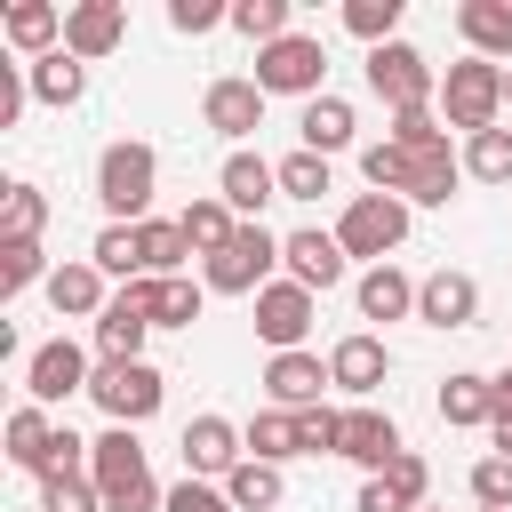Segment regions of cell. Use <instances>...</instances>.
<instances>
[{"mask_svg":"<svg viewBox=\"0 0 512 512\" xmlns=\"http://www.w3.org/2000/svg\"><path fill=\"white\" fill-rule=\"evenodd\" d=\"M472 512H480V504H472Z\"/></svg>","mask_w":512,"mask_h":512,"instance_id":"cell-55","label":"cell"},{"mask_svg":"<svg viewBox=\"0 0 512 512\" xmlns=\"http://www.w3.org/2000/svg\"><path fill=\"white\" fill-rule=\"evenodd\" d=\"M312 320H320V296L296 288V280H272V288L256 296V336H264L272 352H304Z\"/></svg>","mask_w":512,"mask_h":512,"instance_id":"cell-14","label":"cell"},{"mask_svg":"<svg viewBox=\"0 0 512 512\" xmlns=\"http://www.w3.org/2000/svg\"><path fill=\"white\" fill-rule=\"evenodd\" d=\"M320 392H336L320 352H272V360H264V400H272V408H288V416H304V408H328Z\"/></svg>","mask_w":512,"mask_h":512,"instance_id":"cell-15","label":"cell"},{"mask_svg":"<svg viewBox=\"0 0 512 512\" xmlns=\"http://www.w3.org/2000/svg\"><path fill=\"white\" fill-rule=\"evenodd\" d=\"M176 224H184V240H192V256H200V264H208V256H216L232 232H240V216L224 208V192H200V200H192Z\"/></svg>","mask_w":512,"mask_h":512,"instance_id":"cell-32","label":"cell"},{"mask_svg":"<svg viewBox=\"0 0 512 512\" xmlns=\"http://www.w3.org/2000/svg\"><path fill=\"white\" fill-rule=\"evenodd\" d=\"M240 432H248V456H256V464H288V456H304V448H296V416H288V408H256Z\"/></svg>","mask_w":512,"mask_h":512,"instance_id":"cell-33","label":"cell"},{"mask_svg":"<svg viewBox=\"0 0 512 512\" xmlns=\"http://www.w3.org/2000/svg\"><path fill=\"white\" fill-rule=\"evenodd\" d=\"M48 304H56V320H104V272H96V256H72V264H56L48 272Z\"/></svg>","mask_w":512,"mask_h":512,"instance_id":"cell-22","label":"cell"},{"mask_svg":"<svg viewBox=\"0 0 512 512\" xmlns=\"http://www.w3.org/2000/svg\"><path fill=\"white\" fill-rule=\"evenodd\" d=\"M144 264H152V280H176V272L192 264V240H184L176 216H152V224H144Z\"/></svg>","mask_w":512,"mask_h":512,"instance_id":"cell-37","label":"cell"},{"mask_svg":"<svg viewBox=\"0 0 512 512\" xmlns=\"http://www.w3.org/2000/svg\"><path fill=\"white\" fill-rule=\"evenodd\" d=\"M496 112H504V64H488V56H456V64L440 72V120L464 128V136H480V128H504Z\"/></svg>","mask_w":512,"mask_h":512,"instance_id":"cell-3","label":"cell"},{"mask_svg":"<svg viewBox=\"0 0 512 512\" xmlns=\"http://www.w3.org/2000/svg\"><path fill=\"white\" fill-rule=\"evenodd\" d=\"M128 296L152 312V328H192L200 320V304H208V280H192V272H176V280H128Z\"/></svg>","mask_w":512,"mask_h":512,"instance_id":"cell-20","label":"cell"},{"mask_svg":"<svg viewBox=\"0 0 512 512\" xmlns=\"http://www.w3.org/2000/svg\"><path fill=\"white\" fill-rule=\"evenodd\" d=\"M400 152H440L448 144V120H440V104H416V112H392V128H384Z\"/></svg>","mask_w":512,"mask_h":512,"instance_id":"cell-41","label":"cell"},{"mask_svg":"<svg viewBox=\"0 0 512 512\" xmlns=\"http://www.w3.org/2000/svg\"><path fill=\"white\" fill-rule=\"evenodd\" d=\"M272 272H280V232H272V224H240V232L200 264L208 296H248V304L272 288Z\"/></svg>","mask_w":512,"mask_h":512,"instance_id":"cell-2","label":"cell"},{"mask_svg":"<svg viewBox=\"0 0 512 512\" xmlns=\"http://www.w3.org/2000/svg\"><path fill=\"white\" fill-rule=\"evenodd\" d=\"M440 424H496V376L480 368L440 376Z\"/></svg>","mask_w":512,"mask_h":512,"instance_id":"cell-28","label":"cell"},{"mask_svg":"<svg viewBox=\"0 0 512 512\" xmlns=\"http://www.w3.org/2000/svg\"><path fill=\"white\" fill-rule=\"evenodd\" d=\"M216 192H224V208H232L240 224H264V208L280 200V160H264V152H224Z\"/></svg>","mask_w":512,"mask_h":512,"instance_id":"cell-13","label":"cell"},{"mask_svg":"<svg viewBox=\"0 0 512 512\" xmlns=\"http://www.w3.org/2000/svg\"><path fill=\"white\" fill-rule=\"evenodd\" d=\"M48 248L40 240H0V296H24V288H48Z\"/></svg>","mask_w":512,"mask_h":512,"instance_id":"cell-35","label":"cell"},{"mask_svg":"<svg viewBox=\"0 0 512 512\" xmlns=\"http://www.w3.org/2000/svg\"><path fill=\"white\" fill-rule=\"evenodd\" d=\"M368 88L392 104V112H416V104H440V72L416 40H384L368 48Z\"/></svg>","mask_w":512,"mask_h":512,"instance_id":"cell-7","label":"cell"},{"mask_svg":"<svg viewBox=\"0 0 512 512\" xmlns=\"http://www.w3.org/2000/svg\"><path fill=\"white\" fill-rule=\"evenodd\" d=\"M320 192H328V160L296 144V152L280 160V200H320Z\"/></svg>","mask_w":512,"mask_h":512,"instance_id":"cell-44","label":"cell"},{"mask_svg":"<svg viewBox=\"0 0 512 512\" xmlns=\"http://www.w3.org/2000/svg\"><path fill=\"white\" fill-rule=\"evenodd\" d=\"M360 176H368V192H408V152L392 144V136H376V144H360Z\"/></svg>","mask_w":512,"mask_h":512,"instance_id":"cell-42","label":"cell"},{"mask_svg":"<svg viewBox=\"0 0 512 512\" xmlns=\"http://www.w3.org/2000/svg\"><path fill=\"white\" fill-rule=\"evenodd\" d=\"M120 40H128V8H120V0H72V8H64V48H72L80 64L112 56Z\"/></svg>","mask_w":512,"mask_h":512,"instance_id":"cell-18","label":"cell"},{"mask_svg":"<svg viewBox=\"0 0 512 512\" xmlns=\"http://www.w3.org/2000/svg\"><path fill=\"white\" fill-rule=\"evenodd\" d=\"M344 272H352V256H344V240H336V232H320V224H304V232H280V280H296V288L328 296Z\"/></svg>","mask_w":512,"mask_h":512,"instance_id":"cell-10","label":"cell"},{"mask_svg":"<svg viewBox=\"0 0 512 512\" xmlns=\"http://www.w3.org/2000/svg\"><path fill=\"white\" fill-rule=\"evenodd\" d=\"M496 416H512V360L496 368Z\"/></svg>","mask_w":512,"mask_h":512,"instance_id":"cell-51","label":"cell"},{"mask_svg":"<svg viewBox=\"0 0 512 512\" xmlns=\"http://www.w3.org/2000/svg\"><path fill=\"white\" fill-rule=\"evenodd\" d=\"M224 496H232V512H272V504L288 496V480H280V464H256V456H240V472L224 480Z\"/></svg>","mask_w":512,"mask_h":512,"instance_id":"cell-34","label":"cell"},{"mask_svg":"<svg viewBox=\"0 0 512 512\" xmlns=\"http://www.w3.org/2000/svg\"><path fill=\"white\" fill-rule=\"evenodd\" d=\"M144 336H152V312L128 288H112V304L96 320V360H144Z\"/></svg>","mask_w":512,"mask_h":512,"instance_id":"cell-23","label":"cell"},{"mask_svg":"<svg viewBox=\"0 0 512 512\" xmlns=\"http://www.w3.org/2000/svg\"><path fill=\"white\" fill-rule=\"evenodd\" d=\"M232 32L256 40V48H272V40H288L296 24H288V0H232Z\"/></svg>","mask_w":512,"mask_h":512,"instance_id":"cell-39","label":"cell"},{"mask_svg":"<svg viewBox=\"0 0 512 512\" xmlns=\"http://www.w3.org/2000/svg\"><path fill=\"white\" fill-rule=\"evenodd\" d=\"M168 512H232V496L216 480H176L168 488Z\"/></svg>","mask_w":512,"mask_h":512,"instance_id":"cell-49","label":"cell"},{"mask_svg":"<svg viewBox=\"0 0 512 512\" xmlns=\"http://www.w3.org/2000/svg\"><path fill=\"white\" fill-rule=\"evenodd\" d=\"M456 32L472 56L512 64V0H456Z\"/></svg>","mask_w":512,"mask_h":512,"instance_id":"cell-24","label":"cell"},{"mask_svg":"<svg viewBox=\"0 0 512 512\" xmlns=\"http://www.w3.org/2000/svg\"><path fill=\"white\" fill-rule=\"evenodd\" d=\"M168 24H176L184 40H200V32L232 24V8H224V0H168Z\"/></svg>","mask_w":512,"mask_h":512,"instance_id":"cell-48","label":"cell"},{"mask_svg":"<svg viewBox=\"0 0 512 512\" xmlns=\"http://www.w3.org/2000/svg\"><path fill=\"white\" fill-rule=\"evenodd\" d=\"M464 176H480V184H512V128H480V136H464Z\"/></svg>","mask_w":512,"mask_h":512,"instance_id":"cell-38","label":"cell"},{"mask_svg":"<svg viewBox=\"0 0 512 512\" xmlns=\"http://www.w3.org/2000/svg\"><path fill=\"white\" fill-rule=\"evenodd\" d=\"M352 512H416V504H400L384 480H360V504H352Z\"/></svg>","mask_w":512,"mask_h":512,"instance_id":"cell-50","label":"cell"},{"mask_svg":"<svg viewBox=\"0 0 512 512\" xmlns=\"http://www.w3.org/2000/svg\"><path fill=\"white\" fill-rule=\"evenodd\" d=\"M88 400H96L112 424H144V416H160V400H168V376H160L152 360H96V376H88Z\"/></svg>","mask_w":512,"mask_h":512,"instance_id":"cell-6","label":"cell"},{"mask_svg":"<svg viewBox=\"0 0 512 512\" xmlns=\"http://www.w3.org/2000/svg\"><path fill=\"white\" fill-rule=\"evenodd\" d=\"M456 184H464V152H448V144L440 152H408V192L400 200L408 208H448Z\"/></svg>","mask_w":512,"mask_h":512,"instance_id":"cell-25","label":"cell"},{"mask_svg":"<svg viewBox=\"0 0 512 512\" xmlns=\"http://www.w3.org/2000/svg\"><path fill=\"white\" fill-rule=\"evenodd\" d=\"M88 480H96L104 496H120V488L152 480V464H144V440H136V424H104V432L88 440Z\"/></svg>","mask_w":512,"mask_h":512,"instance_id":"cell-17","label":"cell"},{"mask_svg":"<svg viewBox=\"0 0 512 512\" xmlns=\"http://www.w3.org/2000/svg\"><path fill=\"white\" fill-rule=\"evenodd\" d=\"M48 224V192L40 184H8L0 192V240H40Z\"/></svg>","mask_w":512,"mask_h":512,"instance_id":"cell-36","label":"cell"},{"mask_svg":"<svg viewBox=\"0 0 512 512\" xmlns=\"http://www.w3.org/2000/svg\"><path fill=\"white\" fill-rule=\"evenodd\" d=\"M424 512H440V504H424Z\"/></svg>","mask_w":512,"mask_h":512,"instance_id":"cell-54","label":"cell"},{"mask_svg":"<svg viewBox=\"0 0 512 512\" xmlns=\"http://www.w3.org/2000/svg\"><path fill=\"white\" fill-rule=\"evenodd\" d=\"M400 448H408V440H400V424H392V416H384L376 400L344 408V456H352V464H360L368 480H376V472H384V464H392Z\"/></svg>","mask_w":512,"mask_h":512,"instance_id":"cell-19","label":"cell"},{"mask_svg":"<svg viewBox=\"0 0 512 512\" xmlns=\"http://www.w3.org/2000/svg\"><path fill=\"white\" fill-rule=\"evenodd\" d=\"M352 304H360V320H416V280L400 264H368Z\"/></svg>","mask_w":512,"mask_h":512,"instance_id":"cell-26","label":"cell"},{"mask_svg":"<svg viewBox=\"0 0 512 512\" xmlns=\"http://www.w3.org/2000/svg\"><path fill=\"white\" fill-rule=\"evenodd\" d=\"M32 96H40V104H56V112H72V104L88 96V64H80L72 48L40 56V64H32Z\"/></svg>","mask_w":512,"mask_h":512,"instance_id":"cell-31","label":"cell"},{"mask_svg":"<svg viewBox=\"0 0 512 512\" xmlns=\"http://www.w3.org/2000/svg\"><path fill=\"white\" fill-rule=\"evenodd\" d=\"M352 128H360V112H352L344 96H312V104H304V120H296L304 152H320V160H336V152L352 144Z\"/></svg>","mask_w":512,"mask_h":512,"instance_id":"cell-27","label":"cell"},{"mask_svg":"<svg viewBox=\"0 0 512 512\" xmlns=\"http://www.w3.org/2000/svg\"><path fill=\"white\" fill-rule=\"evenodd\" d=\"M384 376H392V352H384V336H368V328H352V336H336L328 344V384L360 408V400H376L384 392Z\"/></svg>","mask_w":512,"mask_h":512,"instance_id":"cell-11","label":"cell"},{"mask_svg":"<svg viewBox=\"0 0 512 512\" xmlns=\"http://www.w3.org/2000/svg\"><path fill=\"white\" fill-rule=\"evenodd\" d=\"M408 200H392V192H352V208L336 216V240H344V256L352 264H392V248L408 240Z\"/></svg>","mask_w":512,"mask_h":512,"instance_id":"cell-4","label":"cell"},{"mask_svg":"<svg viewBox=\"0 0 512 512\" xmlns=\"http://www.w3.org/2000/svg\"><path fill=\"white\" fill-rule=\"evenodd\" d=\"M176 456H184V480H216L224 488L240 472V456H248V432L232 416H192L184 440H176Z\"/></svg>","mask_w":512,"mask_h":512,"instance_id":"cell-9","label":"cell"},{"mask_svg":"<svg viewBox=\"0 0 512 512\" xmlns=\"http://www.w3.org/2000/svg\"><path fill=\"white\" fill-rule=\"evenodd\" d=\"M504 104H512V64H504Z\"/></svg>","mask_w":512,"mask_h":512,"instance_id":"cell-53","label":"cell"},{"mask_svg":"<svg viewBox=\"0 0 512 512\" xmlns=\"http://www.w3.org/2000/svg\"><path fill=\"white\" fill-rule=\"evenodd\" d=\"M472 504L480 512H512V456H480L472 464Z\"/></svg>","mask_w":512,"mask_h":512,"instance_id":"cell-47","label":"cell"},{"mask_svg":"<svg viewBox=\"0 0 512 512\" xmlns=\"http://www.w3.org/2000/svg\"><path fill=\"white\" fill-rule=\"evenodd\" d=\"M296 448L304 456H344V408H304L296 416Z\"/></svg>","mask_w":512,"mask_h":512,"instance_id":"cell-45","label":"cell"},{"mask_svg":"<svg viewBox=\"0 0 512 512\" xmlns=\"http://www.w3.org/2000/svg\"><path fill=\"white\" fill-rule=\"evenodd\" d=\"M88 376L96 368H88V352L72 336H48L40 352H24V400L32 408H64L72 392H88Z\"/></svg>","mask_w":512,"mask_h":512,"instance_id":"cell-8","label":"cell"},{"mask_svg":"<svg viewBox=\"0 0 512 512\" xmlns=\"http://www.w3.org/2000/svg\"><path fill=\"white\" fill-rule=\"evenodd\" d=\"M488 440H496V456H512V416H496V424H488Z\"/></svg>","mask_w":512,"mask_h":512,"instance_id":"cell-52","label":"cell"},{"mask_svg":"<svg viewBox=\"0 0 512 512\" xmlns=\"http://www.w3.org/2000/svg\"><path fill=\"white\" fill-rule=\"evenodd\" d=\"M56 432H64V424H48V408H32V400H24V408L8 416V464H16V472H40V480H48Z\"/></svg>","mask_w":512,"mask_h":512,"instance_id":"cell-29","label":"cell"},{"mask_svg":"<svg viewBox=\"0 0 512 512\" xmlns=\"http://www.w3.org/2000/svg\"><path fill=\"white\" fill-rule=\"evenodd\" d=\"M344 32L368 40V48L400 40V0H344Z\"/></svg>","mask_w":512,"mask_h":512,"instance_id":"cell-40","label":"cell"},{"mask_svg":"<svg viewBox=\"0 0 512 512\" xmlns=\"http://www.w3.org/2000/svg\"><path fill=\"white\" fill-rule=\"evenodd\" d=\"M88 256H96V272H104V280H120V288L152 272V264H144V224H104Z\"/></svg>","mask_w":512,"mask_h":512,"instance_id":"cell-30","label":"cell"},{"mask_svg":"<svg viewBox=\"0 0 512 512\" xmlns=\"http://www.w3.org/2000/svg\"><path fill=\"white\" fill-rule=\"evenodd\" d=\"M0 40H8V48H24V56L40 64V56H56V48H64V8H56V0H8Z\"/></svg>","mask_w":512,"mask_h":512,"instance_id":"cell-21","label":"cell"},{"mask_svg":"<svg viewBox=\"0 0 512 512\" xmlns=\"http://www.w3.org/2000/svg\"><path fill=\"white\" fill-rule=\"evenodd\" d=\"M200 120H208V128H216L232 152H248V136L264 128V88H256V80H240V72H224V80H208Z\"/></svg>","mask_w":512,"mask_h":512,"instance_id":"cell-12","label":"cell"},{"mask_svg":"<svg viewBox=\"0 0 512 512\" xmlns=\"http://www.w3.org/2000/svg\"><path fill=\"white\" fill-rule=\"evenodd\" d=\"M264 96H328V48H320V32H288V40H272V48H256V72H248Z\"/></svg>","mask_w":512,"mask_h":512,"instance_id":"cell-5","label":"cell"},{"mask_svg":"<svg viewBox=\"0 0 512 512\" xmlns=\"http://www.w3.org/2000/svg\"><path fill=\"white\" fill-rule=\"evenodd\" d=\"M40 512H104V488L88 472H56V480H40Z\"/></svg>","mask_w":512,"mask_h":512,"instance_id":"cell-43","label":"cell"},{"mask_svg":"<svg viewBox=\"0 0 512 512\" xmlns=\"http://www.w3.org/2000/svg\"><path fill=\"white\" fill-rule=\"evenodd\" d=\"M376 480H384V488H392L400 504H416V512H424V488H432V464H424L416 448H400V456H392V464H384Z\"/></svg>","mask_w":512,"mask_h":512,"instance_id":"cell-46","label":"cell"},{"mask_svg":"<svg viewBox=\"0 0 512 512\" xmlns=\"http://www.w3.org/2000/svg\"><path fill=\"white\" fill-rule=\"evenodd\" d=\"M416 320H424V328H472V320H480V280L456 272V264L424 272V280H416Z\"/></svg>","mask_w":512,"mask_h":512,"instance_id":"cell-16","label":"cell"},{"mask_svg":"<svg viewBox=\"0 0 512 512\" xmlns=\"http://www.w3.org/2000/svg\"><path fill=\"white\" fill-rule=\"evenodd\" d=\"M152 192H160V152L144 136H120L96 152V200L112 224H152Z\"/></svg>","mask_w":512,"mask_h":512,"instance_id":"cell-1","label":"cell"}]
</instances>
